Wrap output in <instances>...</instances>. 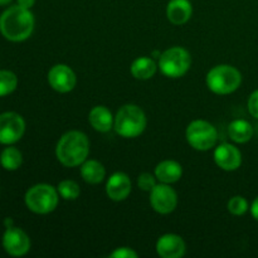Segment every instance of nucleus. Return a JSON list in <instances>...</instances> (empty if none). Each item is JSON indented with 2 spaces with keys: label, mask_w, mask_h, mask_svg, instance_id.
Returning a JSON list of instances; mask_svg holds the SVG:
<instances>
[{
  "label": "nucleus",
  "mask_w": 258,
  "mask_h": 258,
  "mask_svg": "<svg viewBox=\"0 0 258 258\" xmlns=\"http://www.w3.org/2000/svg\"><path fill=\"white\" fill-rule=\"evenodd\" d=\"M18 86V77L14 72L7 70L0 71V97L14 92Z\"/></svg>",
  "instance_id": "4be33fe9"
},
{
  "label": "nucleus",
  "mask_w": 258,
  "mask_h": 258,
  "mask_svg": "<svg viewBox=\"0 0 258 258\" xmlns=\"http://www.w3.org/2000/svg\"><path fill=\"white\" fill-rule=\"evenodd\" d=\"M145 112L136 105H125L117 111L115 116L113 127L120 136L125 139H134L140 136L146 127Z\"/></svg>",
  "instance_id": "7ed1b4c3"
},
{
  "label": "nucleus",
  "mask_w": 258,
  "mask_h": 258,
  "mask_svg": "<svg viewBox=\"0 0 258 258\" xmlns=\"http://www.w3.org/2000/svg\"><path fill=\"white\" fill-rule=\"evenodd\" d=\"M0 164L5 170L14 171L20 168L23 164V155L17 148L14 146H9L5 148L0 154Z\"/></svg>",
  "instance_id": "412c9836"
},
{
  "label": "nucleus",
  "mask_w": 258,
  "mask_h": 258,
  "mask_svg": "<svg viewBox=\"0 0 258 258\" xmlns=\"http://www.w3.org/2000/svg\"><path fill=\"white\" fill-rule=\"evenodd\" d=\"M193 7L189 0H170L166 7V17L174 25H183L190 19Z\"/></svg>",
  "instance_id": "2eb2a0df"
},
{
  "label": "nucleus",
  "mask_w": 258,
  "mask_h": 258,
  "mask_svg": "<svg viewBox=\"0 0 258 258\" xmlns=\"http://www.w3.org/2000/svg\"><path fill=\"white\" fill-rule=\"evenodd\" d=\"M185 251V242L178 234L166 233L156 242V252L163 258H181Z\"/></svg>",
  "instance_id": "ddd939ff"
},
{
  "label": "nucleus",
  "mask_w": 258,
  "mask_h": 258,
  "mask_svg": "<svg viewBox=\"0 0 258 258\" xmlns=\"http://www.w3.org/2000/svg\"><path fill=\"white\" fill-rule=\"evenodd\" d=\"M17 2L18 5H20L22 8H25V9H30L35 4V0H17Z\"/></svg>",
  "instance_id": "cd10ccee"
},
{
  "label": "nucleus",
  "mask_w": 258,
  "mask_h": 258,
  "mask_svg": "<svg viewBox=\"0 0 258 258\" xmlns=\"http://www.w3.org/2000/svg\"><path fill=\"white\" fill-rule=\"evenodd\" d=\"M158 66L150 57H139L131 64V75L136 80H150L156 73Z\"/></svg>",
  "instance_id": "6ab92c4d"
},
{
  "label": "nucleus",
  "mask_w": 258,
  "mask_h": 258,
  "mask_svg": "<svg viewBox=\"0 0 258 258\" xmlns=\"http://www.w3.org/2000/svg\"><path fill=\"white\" fill-rule=\"evenodd\" d=\"M3 247L5 252L13 257H22L30 249V239L23 229L18 227H7L3 236Z\"/></svg>",
  "instance_id": "9d476101"
},
{
  "label": "nucleus",
  "mask_w": 258,
  "mask_h": 258,
  "mask_svg": "<svg viewBox=\"0 0 258 258\" xmlns=\"http://www.w3.org/2000/svg\"><path fill=\"white\" fill-rule=\"evenodd\" d=\"M130 193L131 180L127 174L117 171L108 178L106 184V194L111 201L122 202L130 196Z\"/></svg>",
  "instance_id": "4468645a"
},
{
  "label": "nucleus",
  "mask_w": 258,
  "mask_h": 258,
  "mask_svg": "<svg viewBox=\"0 0 258 258\" xmlns=\"http://www.w3.org/2000/svg\"><path fill=\"white\" fill-rule=\"evenodd\" d=\"M251 214L256 221H258V197L253 201L251 206Z\"/></svg>",
  "instance_id": "c85d7f7f"
},
{
  "label": "nucleus",
  "mask_w": 258,
  "mask_h": 258,
  "mask_svg": "<svg viewBox=\"0 0 258 258\" xmlns=\"http://www.w3.org/2000/svg\"><path fill=\"white\" fill-rule=\"evenodd\" d=\"M25 133V121L19 113L4 112L0 115V144L12 145Z\"/></svg>",
  "instance_id": "6e6552de"
},
{
  "label": "nucleus",
  "mask_w": 258,
  "mask_h": 258,
  "mask_svg": "<svg viewBox=\"0 0 258 258\" xmlns=\"http://www.w3.org/2000/svg\"><path fill=\"white\" fill-rule=\"evenodd\" d=\"M57 190L59 196L66 201H75L81 194L80 185L75 180H70V179L60 181L57 186Z\"/></svg>",
  "instance_id": "5701e85b"
},
{
  "label": "nucleus",
  "mask_w": 258,
  "mask_h": 258,
  "mask_svg": "<svg viewBox=\"0 0 258 258\" xmlns=\"http://www.w3.org/2000/svg\"><path fill=\"white\" fill-rule=\"evenodd\" d=\"M81 176L87 184H100L106 176V169L100 161L86 160L81 164Z\"/></svg>",
  "instance_id": "a211bd4d"
},
{
  "label": "nucleus",
  "mask_w": 258,
  "mask_h": 258,
  "mask_svg": "<svg viewBox=\"0 0 258 258\" xmlns=\"http://www.w3.org/2000/svg\"><path fill=\"white\" fill-rule=\"evenodd\" d=\"M138 185L141 190L151 191L156 185V176L150 173H143L138 178Z\"/></svg>",
  "instance_id": "393cba45"
},
{
  "label": "nucleus",
  "mask_w": 258,
  "mask_h": 258,
  "mask_svg": "<svg viewBox=\"0 0 258 258\" xmlns=\"http://www.w3.org/2000/svg\"><path fill=\"white\" fill-rule=\"evenodd\" d=\"M150 204L158 213L169 214L175 211L178 206V194L170 184H156L150 191Z\"/></svg>",
  "instance_id": "1a4fd4ad"
},
{
  "label": "nucleus",
  "mask_w": 258,
  "mask_h": 258,
  "mask_svg": "<svg viewBox=\"0 0 258 258\" xmlns=\"http://www.w3.org/2000/svg\"><path fill=\"white\" fill-rule=\"evenodd\" d=\"M228 134L234 143L244 144L253 136V127L247 120H234L229 123Z\"/></svg>",
  "instance_id": "aec40b11"
},
{
  "label": "nucleus",
  "mask_w": 258,
  "mask_h": 258,
  "mask_svg": "<svg viewBox=\"0 0 258 258\" xmlns=\"http://www.w3.org/2000/svg\"><path fill=\"white\" fill-rule=\"evenodd\" d=\"M191 66L190 53L183 47H173L159 57V68L169 78L183 77Z\"/></svg>",
  "instance_id": "423d86ee"
},
{
  "label": "nucleus",
  "mask_w": 258,
  "mask_h": 258,
  "mask_svg": "<svg viewBox=\"0 0 258 258\" xmlns=\"http://www.w3.org/2000/svg\"><path fill=\"white\" fill-rule=\"evenodd\" d=\"M183 175V168L178 161L164 160L155 168V176L160 183L173 184L180 180Z\"/></svg>",
  "instance_id": "f3484780"
},
{
  "label": "nucleus",
  "mask_w": 258,
  "mask_h": 258,
  "mask_svg": "<svg viewBox=\"0 0 258 258\" xmlns=\"http://www.w3.org/2000/svg\"><path fill=\"white\" fill-rule=\"evenodd\" d=\"M242 75L236 67L219 64L212 68L207 75V86L216 95H229L239 88Z\"/></svg>",
  "instance_id": "20e7f679"
},
{
  "label": "nucleus",
  "mask_w": 258,
  "mask_h": 258,
  "mask_svg": "<svg viewBox=\"0 0 258 258\" xmlns=\"http://www.w3.org/2000/svg\"><path fill=\"white\" fill-rule=\"evenodd\" d=\"M214 161L226 171H234L241 166L242 154L234 145L223 143L214 150Z\"/></svg>",
  "instance_id": "f8f14e48"
},
{
  "label": "nucleus",
  "mask_w": 258,
  "mask_h": 258,
  "mask_svg": "<svg viewBox=\"0 0 258 258\" xmlns=\"http://www.w3.org/2000/svg\"><path fill=\"white\" fill-rule=\"evenodd\" d=\"M186 141L198 151H207L214 148L218 141V131L211 122L194 120L186 127Z\"/></svg>",
  "instance_id": "0eeeda50"
},
{
  "label": "nucleus",
  "mask_w": 258,
  "mask_h": 258,
  "mask_svg": "<svg viewBox=\"0 0 258 258\" xmlns=\"http://www.w3.org/2000/svg\"><path fill=\"white\" fill-rule=\"evenodd\" d=\"M12 3V0H0V7H4V5H8Z\"/></svg>",
  "instance_id": "c756f323"
},
{
  "label": "nucleus",
  "mask_w": 258,
  "mask_h": 258,
  "mask_svg": "<svg viewBox=\"0 0 258 258\" xmlns=\"http://www.w3.org/2000/svg\"><path fill=\"white\" fill-rule=\"evenodd\" d=\"M88 122L98 133H108L112 128L115 117L106 106H95L90 111Z\"/></svg>",
  "instance_id": "dca6fc26"
},
{
  "label": "nucleus",
  "mask_w": 258,
  "mask_h": 258,
  "mask_svg": "<svg viewBox=\"0 0 258 258\" xmlns=\"http://www.w3.org/2000/svg\"><path fill=\"white\" fill-rule=\"evenodd\" d=\"M48 83L57 92L67 93L76 87L77 77L70 66L55 64L48 72Z\"/></svg>",
  "instance_id": "9b49d317"
},
{
  "label": "nucleus",
  "mask_w": 258,
  "mask_h": 258,
  "mask_svg": "<svg viewBox=\"0 0 258 258\" xmlns=\"http://www.w3.org/2000/svg\"><path fill=\"white\" fill-rule=\"evenodd\" d=\"M227 208L228 212L233 216H243L247 211H248V202L246 198L241 196H236L233 198H231L227 204Z\"/></svg>",
  "instance_id": "b1692460"
},
{
  "label": "nucleus",
  "mask_w": 258,
  "mask_h": 258,
  "mask_svg": "<svg viewBox=\"0 0 258 258\" xmlns=\"http://www.w3.org/2000/svg\"><path fill=\"white\" fill-rule=\"evenodd\" d=\"M90 140L86 134L72 130L66 133L55 146V156L62 165L75 168L87 160Z\"/></svg>",
  "instance_id": "f03ea898"
},
{
  "label": "nucleus",
  "mask_w": 258,
  "mask_h": 258,
  "mask_svg": "<svg viewBox=\"0 0 258 258\" xmlns=\"http://www.w3.org/2000/svg\"><path fill=\"white\" fill-rule=\"evenodd\" d=\"M34 23L30 9L14 5L0 15V33L10 42H23L32 35Z\"/></svg>",
  "instance_id": "f257e3e1"
},
{
  "label": "nucleus",
  "mask_w": 258,
  "mask_h": 258,
  "mask_svg": "<svg viewBox=\"0 0 258 258\" xmlns=\"http://www.w3.org/2000/svg\"><path fill=\"white\" fill-rule=\"evenodd\" d=\"M247 106H248L249 113H251L254 118H257L258 120V90H256L254 92L251 93Z\"/></svg>",
  "instance_id": "bb28decb"
},
{
  "label": "nucleus",
  "mask_w": 258,
  "mask_h": 258,
  "mask_svg": "<svg viewBox=\"0 0 258 258\" xmlns=\"http://www.w3.org/2000/svg\"><path fill=\"white\" fill-rule=\"evenodd\" d=\"M139 254L130 247H118L112 253H110L111 258H138Z\"/></svg>",
  "instance_id": "a878e982"
},
{
  "label": "nucleus",
  "mask_w": 258,
  "mask_h": 258,
  "mask_svg": "<svg viewBox=\"0 0 258 258\" xmlns=\"http://www.w3.org/2000/svg\"><path fill=\"white\" fill-rule=\"evenodd\" d=\"M28 209L37 214L52 213L59 202V193L50 184H35L24 197Z\"/></svg>",
  "instance_id": "39448f33"
}]
</instances>
